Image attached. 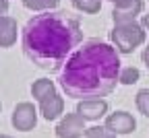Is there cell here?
<instances>
[{"instance_id": "3", "label": "cell", "mask_w": 149, "mask_h": 138, "mask_svg": "<svg viewBox=\"0 0 149 138\" xmlns=\"http://www.w3.org/2000/svg\"><path fill=\"white\" fill-rule=\"evenodd\" d=\"M110 39L114 41V46H116L118 52L130 54L135 48H139L145 41V27L139 25L137 21L116 25L114 29L110 31Z\"/></svg>"}, {"instance_id": "14", "label": "cell", "mask_w": 149, "mask_h": 138, "mask_svg": "<svg viewBox=\"0 0 149 138\" xmlns=\"http://www.w3.org/2000/svg\"><path fill=\"white\" fill-rule=\"evenodd\" d=\"M139 76H141V72H139V68H135V66L122 68V70H120V85H135V83L139 81Z\"/></svg>"}, {"instance_id": "1", "label": "cell", "mask_w": 149, "mask_h": 138, "mask_svg": "<svg viewBox=\"0 0 149 138\" xmlns=\"http://www.w3.org/2000/svg\"><path fill=\"white\" fill-rule=\"evenodd\" d=\"M62 91L79 101L102 99L120 83L118 50L100 39H89L77 48L58 72Z\"/></svg>"}, {"instance_id": "12", "label": "cell", "mask_w": 149, "mask_h": 138, "mask_svg": "<svg viewBox=\"0 0 149 138\" xmlns=\"http://www.w3.org/2000/svg\"><path fill=\"white\" fill-rule=\"evenodd\" d=\"M58 0H23V6L29 8V10H37V12H48L52 8H56Z\"/></svg>"}, {"instance_id": "2", "label": "cell", "mask_w": 149, "mask_h": 138, "mask_svg": "<svg viewBox=\"0 0 149 138\" xmlns=\"http://www.w3.org/2000/svg\"><path fill=\"white\" fill-rule=\"evenodd\" d=\"M83 39L77 19L68 12H42L25 23L21 46L25 56L44 70H56Z\"/></svg>"}, {"instance_id": "17", "label": "cell", "mask_w": 149, "mask_h": 138, "mask_svg": "<svg viewBox=\"0 0 149 138\" xmlns=\"http://www.w3.org/2000/svg\"><path fill=\"white\" fill-rule=\"evenodd\" d=\"M8 10V0H0V17Z\"/></svg>"}, {"instance_id": "4", "label": "cell", "mask_w": 149, "mask_h": 138, "mask_svg": "<svg viewBox=\"0 0 149 138\" xmlns=\"http://www.w3.org/2000/svg\"><path fill=\"white\" fill-rule=\"evenodd\" d=\"M10 124L21 132L33 130L35 124H37V111H35L33 103H29V101L17 103L15 109H13V115H10Z\"/></svg>"}, {"instance_id": "19", "label": "cell", "mask_w": 149, "mask_h": 138, "mask_svg": "<svg viewBox=\"0 0 149 138\" xmlns=\"http://www.w3.org/2000/svg\"><path fill=\"white\" fill-rule=\"evenodd\" d=\"M143 27L149 31V14H143Z\"/></svg>"}, {"instance_id": "18", "label": "cell", "mask_w": 149, "mask_h": 138, "mask_svg": "<svg viewBox=\"0 0 149 138\" xmlns=\"http://www.w3.org/2000/svg\"><path fill=\"white\" fill-rule=\"evenodd\" d=\"M143 62L147 64V68H149V43L145 46V50H143Z\"/></svg>"}, {"instance_id": "5", "label": "cell", "mask_w": 149, "mask_h": 138, "mask_svg": "<svg viewBox=\"0 0 149 138\" xmlns=\"http://www.w3.org/2000/svg\"><path fill=\"white\" fill-rule=\"evenodd\" d=\"M87 132L85 128V120L74 111V113H66L56 126V136L58 138H81Z\"/></svg>"}, {"instance_id": "22", "label": "cell", "mask_w": 149, "mask_h": 138, "mask_svg": "<svg viewBox=\"0 0 149 138\" xmlns=\"http://www.w3.org/2000/svg\"><path fill=\"white\" fill-rule=\"evenodd\" d=\"M0 109H2V105H0Z\"/></svg>"}, {"instance_id": "8", "label": "cell", "mask_w": 149, "mask_h": 138, "mask_svg": "<svg viewBox=\"0 0 149 138\" xmlns=\"http://www.w3.org/2000/svg\"><path fill=\"white\" fill-rule=\"evenodd\" d=\"M77 113L83 120H91L95 122L100 117H104L108 113V103L104 99H87V101H79L77 103Z\"/></svg>"}, {"instance_id": "20", "label": "cell", "mask_w": 149, "mask_h": 138, "mask_svg": "<svg viewBox=\"0 0 149 138\" xmlns=\"http://www.w3.org/2000/svg\"><path fill=\"white\" fill-rule=\"evenodd\" d=\"M110 2H114V4H120V2H124V0H110Z\"/></svg>"}, {"instance_id": "16", "label": "cell", "mask_w": 149, "mask_h": 138, "mask_svg": "<svg viewBox=\"0 0 149 138\" xmlns=\"http://www.w3.org/2000/svg\"><path fill=\"white\" fill-rule=\"evenodd\" d=\"M137 109L145 115V117H149V89H141L139 93H137Z\"/></svg>"}, {"instance_id": "21", "label": "cell", "mask_w": 149, "mask_h": 138, "mask_svg": "<svg viewBox=\"0 0 149 138\" xmlns=\"http://www.w3.org/2000/svg\"><path fill=\"white\" fill-rule=\"evenodd\" d=\"M0 138H10V136H6V134H0Z\"/></svg>"}, {"instance_id": "9", "label": "cell", "mask_w": 149, "mask_h": 138, "mask_svg": "<svg viewBox=\"0 0 149 138\" xmlns=\"http://www.w3.org/2000/svg\"><path fill=\"white\" fill-rule=\"evenodd\" d=\"M40 109L44 113V117L50 122V120H56V117H60V113L64 111V101L58 93H52L48 95L46 99L40 101Z\"/></svg>"}, {"instance_id": "7", "label": "cell", "mask_w": 149, "mask_h": 138, "mask_svg": "<svg viewBox=\"0 0 149 138\" xmlns=\"http://www.w3.org/2000/svg\"><path fill=\"white\" fill-rule=\"evenodd\" d=\"M106 128L114 134H130L137 128V122L128 111H114L106 117Z\"/></svg>"}, {"instance_id": "10", "label": "cell", "mask_w": 149, "mask_h": 138, "mask_svg": "<svg viewBox=\"0 0 149 138\" xmlns=\"http://www.w3.org/2000/svg\"><path fill=\"white\" fill-rule=\"evenodd\" d=\"M17 41V21L6 14L0 17V48H10Z\"/></svg>"}, {"instance_id": "11", "label": "cell", "mask_w": 149, "mask_h": 138, "mask_svg": "<svg viewBox=\"0 0 149 138\" xmlns=\"http://www.w3.org/2000/svg\"><path fill=\"white\" fill-rule=\"evenodd\" d=\"M52 93H56V87H54V83L50 81V78H40V81H35L31 85V95L37 101L46 99V97L52 95Z\"/></svg>"}, {"instance_id": "6", "label": "cell", "mask_w": 149, "mask_h": 138, "mask_svg": "<svg viewBox=\"0 0 149 138\" xmlns=\"http://www.w3.org/2000/svg\"><path fill=\"white\" fill-rule=\"evenodd\" d=\"M143 10V2L141 0H124V2L116 4L114 10H112V19H114L116 25H122V23H130L135 21L137 14H141Z\"/></svg>"}, {"instance_id": "13", "label": "cell", "mask_w": 149, "mask_h": 138, "mask_svg": "<svg viewBox=\"0 0 149 138\" xmlns=\"http://www.w3.org/2000/svg\"><path fill=\"white\" fill-rule=\"evenodd\" d=\"M72 6L77 10H81V12L93 14V12H97L102 8V0H72Z\"/></svg>"}, {"instance_id": "15", "label": "cell", "mask_w": 149, "mask_h": 138, "mask_svg": "<svg viewBox=\"0 0 149 138\" xmlns=\"http://www.w3.org/2000/svg\"><path fill=\"white\" fill-rule=\"evenodd\" d=\"M85 136L87 138H116V134L108 130L106 126H91V128H87Z\"/></svg>"}]
</instances>
